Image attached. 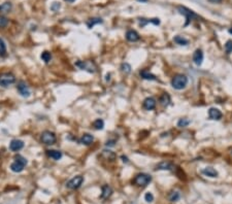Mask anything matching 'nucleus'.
<instances>
[{
	"label": "nucleus",
	"mask_w": 232,
	"mask_h": 204,
	"mask_svg": "<svg viewBox=\"0 0 232 204\" xmlns=\"http://www.w3.org/2000/svg\"><path fill=\"white\" fill-rule=\"evenodd\" d=\"M16 83V76L10 72H4L0 74V86L3 88L10 87Z\"/></svg>",
	"instance_id": "nucleus-4"
},
{
	"label": "nucleus",
	"mask_w": 232,
	"mask_h": 204,
	"mask_svg": "<svg viewBox=\"0 0 232 204\" xmlns=\"http://www.w3.org/2000/svg\"><path fill=\"white\" fill-rule=\"evenodd\" d=\"M171 102V99H170V96H169L167 93H164V94L161 95L160 97V103L162 106H168L169 103Z\"/></svg>",
	"instance_id": "nucleus-24"
},
{
	"label": "nucleus",
	"mask_w": 232,
	"mask_h": 204,
	"mask_svg": "<svg viewBox=\"0 0 232 204\" xmlns=\"http://www.w3.org/2000/svg\"><path fill=\"white\" fill-rule=\"evenodd\" d=\"M177 10H179V13H181V15H183V16L186 17V20H187V22H186V24H185L186 26L189 24V23H190L191 20L198 18V16L194 13L193 10L189 9V8H187L185 6H177Z\"/></svg>",
	"instance_id": "nucleus-7"
},
{
	"label": "nucleus",
	"mask_w": 232,
	"mask_h": 204,
	"mask_svg": "<svg viewBox=\"0 0 232 204\" xmlns=\"http://www.w3.org/2000/svg\"><path fill=\"white\" fill-rule=\"evenodd\" d=\"M193 61L197 66H200L203 61V53L201 50H196L193 55Z\"/></svg>",
	"instance_id": "nucleus-19"
},
{
	"label": "nucleus",
	"mask_w": 232,
	"mask_h": 204,
	"mask_svg": "<svg viewBox=\"0 0 232 204\" xmlns=\"http://www.w3.org/2000/svg\"><path fill=\"white\" fill-rule=\"evenodd\" d=\"M13 162L10 164V170L13 172H22L25 168V166L27 165L28 161L26 160V158H24L22 155H16L15 158H13Z\"/></svg>",
	"instance_id": "nucleus-1"
},
{
	"label": "nucleus",
	"mask_w": 232,
	"mask_h": 204,
	"mask_svg": "<svg viewBox=\"0 0 232 204\" xmlns=\"http://www.w3.org/2000/svg\"><path fill=\"white\" fill-rule=\"evenodd\" d=\"M145 199H146V202L151 203V202H153V201H154V196H153L152 193L149 192V193H146V194L145 195Z\"/></svg>",
	"instance_id": "nucleus-36"
},
{
	"label": "nucleus",
	"mask_w": 232,
	"mask_h": 204,
	"mask_svg": "<svg viewBox=\"0 0 232 204\" xmlns=\"http://www.w3.org/2000/svg\"><path fill=\"white\" fill-rule=\"evenodd\" d=\"M173 169L174 165L170 162H167V161H163V162H160L156 165V170H173Z\"/></svg>",
	"instance_id": "nucleus-17"
},
{
	"label": "nucleus",
	"mask_w": 232,
	"mask_h": 204,
	"mask_svg": "<svg viewBox=\"0 0 232 204\" xmlns=\"http://www.w3.org/2000/svg\"><path fill=\"white\" fill-rule=\"evenodd\" d=\"M149 23H152V24L154 25H159L160 24V20L155 18V19H139V26L140 27H145L146 24H149Z\"/></svg>",
	"instance_id": "nucleus-21"
},
{
	"label": "nucleus",
	"mask_w": 232,
	"mask_h": 204,
	"mask_svg": "<svg viewBox=\"0 0 232 204\" xmlns=\"http://www.w3.org/2000/svg\"><path fill=\"white\" fill-rule=\"evenodd\" d=\"M188 84V77L183 74H177L175 75L173 78L171 79V86L173 87L175 90H183L184 88Z\"/></svg>",
	"instance_id": "nucleus-2"
},
{
	"label": "nucleus",
	"mask_w": 232,
	"mask_h": 204,
	"mask_svg": "<svg viewBox=\"0 0 232 204\" xmlns=\"http://www.w3.org/2000/svg\"><path fill=\"white\" fill-rule=\"evenodd\" d=\"M40 140L41 142L44 144H46V145H52L57 141V137H56L55 133L54 132H51V131H44L41 133V136H40Z\"/></svg>",
	"instance_id": "nucleus-5"
},
{
	"label": "nucleus",
	"mask_w": 232,
	"mask_h": 204,
	"mask_svg": "<svg viewBox=\"0 0 232 204\" xmlns=\"http://www.w3.org/2000/svg\"><path fill=\"white\" fill-rule=\"evenodd\" d=\"M120 69H121V71H122L123 73H125V74H129V73L131 72V65L128 63H123L122 65H121Z\"/></svg>",
	"instance_id": "nucleus-30"
},
{
	"label": "nucleus",
	"mask_w": 232,
	"mask_h": 204,
	"mask_svg": "<svg viewBox=\"0 0 232 204\" xmlns=\"http://www.w3.org/2000/svg\"><path fill=\"white\" fill-rule=\"evenodd\" d=\"M66 2H69V3H72V2H74L75 0H65Z\"/></svg>",
	"instance_id": "nucleus-40"
},
{
	"label": "nucleus",
	"mask_w": 232,
	"mask_h": 204,
	"mask_svg": "<svg viewBox=\"0 0 232 204\" xmlns=\"http://www.w3.org/2000/svg\"><path fill=\"white\" fill-rule=\"evenodd\" d=\"M211 2H213V3H219V2H221L222 0H209Z\"/></svg>",
	"instance_id": "nucleus-39"
},
{
	"label": "nucleus",
	"mask_w": 232,
	"mask_h": 204,
	"mask_svg": "<svg viewBox=\"0 0 232 204\" xmlns=\"http://www.w3.org/2000/svg\"><path fill=\"white\" fill-rule=\"evenodd\" d=\"M25 143L23 140L20 139H13L10 143V149L13 152H19L21 151L22 149L24 147Z\"/></svg>",
	"instance_id": "nucleus-10"
},
{
	"label": "nucleus",
	"mask_w": 232,
	"mask_h": 204,
	"mask_svg": "<svg viewBox=\"0 0 232 204\" xmlns=\"http://www.w3.org/2000/svg\"><path fill=\"white\" fill-rule=\"evenodd\" d=\"M181 195L179 192H172L170 193V195H169V200L171 201V202H175V201H177L180 199Z\"/></svg>",
	"instance_id": "nucleus-32"
},
{
	"label": "nucleus",
	"mask_w": 232,
	"mask_h": 204,
	"mask_svg": "<svg viewBox=\"0 0 232 204\" xmlns=\"http://www.w3.org/2000/svg\"><path fill=\"white\" fill-rule=\"evenodd\" d=\"M126 39L131 42H136L140 39V36L135 30H129L126 33Z\"/></svg>",
	"instance_id": "nucleus-15"
},
{
	"label": "nucleus",
	"mask_w": 232,
	"mask_h": 204,
	"mask_svg": "<svg viewBox=\"0 0 232 204\" xmlns=\"http://www.w3.org/2000/svg\"><path fill=\"white\" fill-rule=\"evenodd\" d=\"M139 75L141 78L146 79V81H157V77L154 74H152L151 72L148 71L146 69H143L139 71Z\"/></svg>",
	"instance_id": "nucleus-20"
},
{
	"label": "nucleus",
	"mask_w": 232,
	"mask_h": 204,
	"mask_svg": "<svg viewBox=\"0 0 232 204\" xmlns=\"http://www.w3.org/2000/svg\"><path fill=\"white\" fill-rule=\"evenodd\" d=\"M74 65L78 68H80L82 70H86V71L90 73H95L97 71V67L94 62L92 61H78L75 62Z\"/></svg>",
	"instance_id": "nucleus-3"
},
{
	"label": "nucleus",
	"mask_w": 232,
	"mask_h": 204,
	"mask_svg": "<svg viewBox=\"0 0 232 204\" xmlns=\"http://www.w3.org/2000/svg\"><path fill=\"white\" fill-rule=\"evenodd\" d=\"M60 7H61L60 2H53V4L51 5V9L53 11H58L60 9Z\"/></svg>",
	"instance_id": "nucleus-35"
},
{
	"label": "nucleus",
	"mask_w": 232,
	"mask_h": 204,
	"mask_svg": "<svg viewBox=\"0 0 232 204\" xmlns=\"http://www.w3.org/2000/svg\"><path fill=\"white\" fill-rule=\"evenodd\" d=\"M47 156L49 158H52L53 160L58 161L62 158V152L57 151V149H48L47 151Z\"/></svg>",
	"instance_id": "nucleus-18"
},
{
	"label": "nucleus",
	"mask_w": 232,
	"mask_h": 204,
	"mask_svg": "<svg viewBox=\"0 0 232 204\" xmlns=\"http://www.w3.org/2000/svg\"><path fill=\"white\" fill-rule=\"evenodd\" d=\"M83 183H84V176H82V175H76V176L72 177L71 179L67 181L66 188H68L70 190H76L83 185Z\"/></svg>",
	"instance_id": "nucleus-8"
},
{
	"label": "nucleus",
	"mask_w": 232,
	"mask_h": 204,
	"mask_svg": "<svg viewBox=\"0 0 232 204\" xmlns=\"http://www.w3.org/2000/svg\"><path fill=\"white\" fill-rule=\"evenodd\" d=\"M156 104H157L156 100H155L154 98H152V97L146 98L145 100H143V108L146 109V110H153V109L155 108V107H156Z\"/></svg>",
	"instance_id": "nucleus-12"
},
{
	"label": "nucleus",
	"mask_w": 232,
	"mask_h": 204,
	"mask_svg": "<svg viewBox=\"0 0 232 204\" xmlns=\"http://www.w3.org/2000/svg\"><path fill=\"white\" fill-rule=\"evenodd\" d=\"M8 25V19L3 16H0V28H5Z\"/></svg>",
	"instance_id": "nucleus-33"
},
{
	"label": "nucleus",
	"mask_w": 232,
	"mask_h": 204,
	"mask_svg": "<svg viewBox=\"0 0 232 204\" xmlns=\"http://www.w3.org/2000/svg\"><path fill=\"white\" fill-rule=\"evenodd\" d=\"M121 158H122V160H123L124 163H128V158H127V157H125V156H122Z\"/></svg>",
	"instance_id": "nucleus-38"
},
{
	"label": "nucleus",
	"mask_w": 232,
	"mask_h": 204,
	"mask_svg": "<svg viewBox=\"0 0 232 204\" xmlns=\"http://www.w3.org/2000/svg\"><path fill=\"white\" fill-rule=\"evenodd\" d=\"M17 90H18L19 94L22 96V97H29L31 92H30V89L29 87H28V85L25 83L24 81H20L18 85H17Z\"/></svg>",
	"instance_id": "nucleus-9"
},
{
	"label": "nucleus",
	"mask_w": 232,
	"mask_h": 204,
	"mask_svg": "<svg viewBox=\"0 0 232 204\" xmlns=\"http://www.w3.org/2000/svg\"><path fill=\"white\" fill-rule=\"evenodd\" d=\"M228 32H229V33H230V34H232V28H230V29H229V30H228Z\"/></svg>",
	"instance_id": "nucleus-41"
},
{
	"label": "nucleus",
	"mask_w": 232,
	"mask_h": 204,
	"mask_svg": "<svg viewBox=\"0 0 232 204\" xmlns=\"http://www.w3.org/2000/svg\"><path fill=\"white\" fill-rule=\"evenodd\" d=\"M40 59L44 62V63L48 64L51 60H52V54H51L50 52H48V51H44V52L41 53Z\"/></svg>",
	"instance_id": "nucleus-27"
},
{
	"label": "nucleus",
	"mask_w": 232,
	"mask_h": 204,
	"mask_svg": "<svg viewBox=\"0 0 232 204\" xmlns=\"http://www.w3.org/2000/svg\"><path fill=\"white\" fill-rule=\"evenodd\" d=\"M93 127L95 130H102L104 128V121L102 119H97L93 122Z\"/></svg>",
	"instance_id": "nucleus-26"
},
{
	"label": "nucleus",
	"mask_w": 232,
	"mask_h": 204,
	"mask_svg": "<svg viewBox=\"0 0 232 204\" xmlns=\"http://www.w3.org/2000/svg\"><path fill=\"white\" fill-rule=\"evenodd\" d=\"M222 112H221L220 109L218 108H215V107H211V108H209L208 110V117L209 119H211V120H216V121H219L222 119Z\"/></svg>",
	"instance_id": "nucleus-13"
},
{
	"label": "nucleus",
	"mask_w": 232,
	"mask_h": 204,
	"mask_svg": "<svg viewBox=\"0 0 232 204\" xmlns=\"http://www.w3.org/2000/svg\"><path fill=\"white\" fill-rule=\"evenodd\" d=\"M202 173L208 177H217L218 176V171L215 168H213V167H205V168L202 170Z\"/></svg>",
	"instance_id": "nucleus-22"
},
{
	"label": "nucleus",
	"mask_w": 232,
	"mask_h": 204,
	"mask_svg": "<svg viewBox=\"0 0 232 204\" xmlns=\"http://www.w3.org/2000/svg\"><path fill=\"white\" fill-rule=\"evenodd\" d=\"M151 180H152L151 175L146 174V173H139L134 177L133 183L134 185H136L138 187H146L151 183Z\"/></svg>",
	"instance_id": "nucleus-6"
},
{
	"label": "nucleus",
	"mask_w": 232,
	"mask_h": 204,
	"mask_svg": "<svg viewBox=\"0 0 232 204\" xmlns=\"http://www.w3.org/2000/svg\"><path fill=\"white\" fill-rule=\"evenodd\" d=\"M7 53H6V45H5L3 39L0 38V57L1 58H4L6 57Z\"/></svg>",
	"instance_id": "nucleus-29"
},
{
	"label": "nucleus",
	"mask_w": 232,
	"mask_h": 204,
	"mask_svg": "<svg viewBox=\"0 0 232 204\" xmlns=\"http://www.w3.org/2000/svg\"><path fill=\"white\" fill-rule=\"evenodd\" d=\"M115 143H116V140H107L106 141V143H105V145L106 146H114L115 145Z\"/></svg>",
	"instance_id": "nucleus-37"
},
{
	"label": "nucleus",
	"mask_w": 232,
	"mask_h": 204,
	"mask_svg": "<svg viewBox=\"0 0 232 204\" xmlns=\"http://www.w3.org/2000/svg\"><path fill=\"white\" fill-rule=\"evenodd\" d=\"M100 157L104 159V160L109 161V162H114L116 159H117V155H116L112 151H110V149H103L100 155Z\"/></svg>",
	"instance_id": "nucleus-11"
},
{
	"label": "nucleus",
	"mask_w": 232,
	"mask_h": 204,
	"mask_svg": "<svg viewBox=\"0 0 232 204\" xmlns=\"http://www.w3.org/2000/svg\"><path fill=\"white\" fill-rule=\"evenodd\" d=\"M225 51L227 54H231L232 53V40H228L225 43Z\"/></svg>",
	"instance_id": "nucleus-34"
},
{
	"label": "nucleus",
	"mask_w": 232,
	"mask_h": 204,
	"mask_svg": "<svg viewBox=\"0 0 232 204\" xmlns=\"http://www.w3.org/2000/svg\"><path fill=\"white\" fill-rule=\"evenodd\" d=\"M139 1H145L146 2V1H148V0H139Z\"/></svg>",
	"instance_id": "nucleus-42"
},
{
	"label": "nucleus",
	"mask_w": 232,
	"mask_h": 204,
	"mask_svg": "<svg viewBox=\"0 0 232 204\" xmlns=\"http://www.w3.org/2000/svg\"><path fill=\"white\" fill-rule=\"evenodd\" d=\"M93 141H94V137H93L91 134H89V133H85V134L82 135L80 139V143L85 144V145H91Z\"/></svg>",
	"instance_id": "nucleus-16"
},
{
	"label": "nucleus",
	"mask_w": 232,
	"mask_h": 204,
	"mask_svg": "<svg viewBox=\"0 0 232 204\" xmlns=\"http://www.w3.org/2000/svg\"><path fill=\"white\" fill-rule=\"evenodd\" d=\"M102 23H103V20L101 19V18H91V19H89L87 21V26H88V28H90V29H91V28L94 27L95 25L102 24Z\"/></svg>",
	"instance_id": "nucleus-23"
},
{
	"label": "nucleus",
	"mask_w": 232,
	"mask_h": 204,
	"mask_svg": "<svg viewBox=\"0 0 232 204\" xmlns=\"http://www.w3.org/2000/svg\"><path fill=\"white\" fill-rule=\"evenodd\" d=\"M112 189L110 188L108 185L102 186V188H101V195H100L101 199L103 200L108 199V198L112 196Z\"/></svg>",
	"instance_id": "nucleus-14"
},
{
	"label": "nucleus",
	"mask_w": 232,
	"mask_h": 204,
	"mask_svg": "<svg viewBox=\"0 0 232 204\" xmlns=\"http://www.w3.org/2000/svg\"><path fill=\"white\" fill-rule=\"evenodd\" d=\"M191 123V121L189 119H181V120L177 122V126L181 127V128H184V127H187L189 124Z\"/></svg>",
	"instance_id": "nucleus-31"
},
{
	"label": "nucleus",
	"mask_w": 232,
	"mask_h": 204,
	"mask_svg": "<svg viewBox=\"0 0 232 204\" xmlns=\"http://www.w3.org/2000/svg\"><path fill=\"white\" fill-rule=\"evenodd\" d=\"M173 40L175 43L180 44V45H187L189 43V40L188 39H186L185 37H183V36H175V37L173 38Z\"/></svg>",
	"instance_id": "nucleus-28"
},
{
	"label": "nucleus",
	"mask_w": 232,
	"mask_h": 204,
	"mask_svg": "<svg viewBox=\"0 0 232 204\" xmlns=\"http://www.w3.org/2000/svg\"><path fill=\"white\" fill-rule=\"evenodd\" d=\"M13 8V5H12V2H4L3 4L0 5V13H10V10H12Z\"/></svg>",
	"instance_id": "nucleus-25"
}]
</instances>
